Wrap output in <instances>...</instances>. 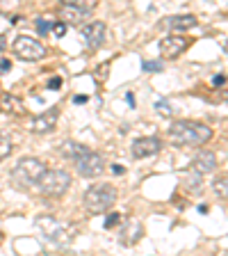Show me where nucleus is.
Instances as JSON below:
<instances>
[{"label":"nucleus","mask_w":228,"mask_h":256,"mask_svg":"<svg viewBox=\"0 0 228 256\" xmlns=\"http://www.w3.org/2000/svg\"><path fill=\"white\" fill-rule=\"evenodd\" d=\"M169 140L176 146H203L212 140V128L201 121H174L169 128Z\"/></svg>","instance_id":"obj_1"},{"label":"nucleus","mask_w":228,"mask_h":256,"mask_svg":"<svg viewBox=\"0 0 228 256\" xmlns=\"http://www.w3.org/2000/svg\"><path fill=\"white\" fill-rule=\"evenodd\" d=\"M116 188L110 185V183H96L91 185L82 197V206L84 211L91 213V215H100V213H107L116 203Z\"/></svg>","instance_id":"obj_2"},{"label":"nucleus","mask_w":228,"mask_h":256,"mask_svg":"<svg viewBox=\"0 0 228 256\" xmlns=\"http://www.w3.org/2000/svg\"><path fill=\"white\" fill-rule=\"evenodd\" d=\"M34 224L39 226V231L48 238L50 242L55 245H68V242L76 238V229L66 222H62V219L53 218V215H39L34 219Z\"/></svg>","instance_id":"obj_3"},{"label":"nucleus","mask_w":228,"mask_h":256,"mask_svg":"<svg viewBox=\"0 0 228 256\" xmlns=\"http://www.w3.org/2000/svg\"><path fill=\"white\" fill-rule=\"evenodd\" d=\"M39 188V192L44 197H50V199H60L68 188H71V176L64 169H48L46 167L44 174L39 176V181L34 183Z\"/></svg>","instance_id":"obj_4"},{"label":"nucleus","mask_w":228,"mask_h":256,"mask_svg":"<svg viewBox=\"0 0 228 256\" xmlns=\"http://www.w3.org/2000/svg\"><path fill=\"white\" fill-rule=\"evenodd\" d=\"M46 163H41L39 158H23L12 167V181L21 188H32L39 181V176L44 174Z\"/></svg>","instance_id":"obj_5"},{"label":"nucleus","mask_w":228,"mask_h":256,"mask_svg":"<svg viewBox=\"0 0 228 256\" xmlns=\"http://www.w3.org/2000/svg\"><path fill=\"white\" fill-rule=\"evenodd\" d=\"M73 165H76V172L80 174V176H84V179H96V176H100V174L105 172V160H103V156L91 149L87 151V153H82V156H78V158L73 160Z\"/></svg>","instance_id":"obj_6"},{"label":"nucleus","mask_w":228,"mask_h":256,"mask_svg":"<svg viewBox=\"0 0 228 256\" xmlns=\"http://www.w3.org/2000/svg\"><path fill=\"white\" fill-rule=\"evenodd\" d=\"M14 53L25 62H37L46 57V46L39 44L37 39H32V37H16Z\"/></svg>","instance_id":"obj_7"},{"label":"nucleus","mask_w":228,"mask_h":256,"mask_svg":"<svg viewBox=\"0 0 228 256\" xmlns=\"http://www.w3.org/2000/svg\"><path fill=\"white\" fill-rule=\"evenodd\" d=\"M82 39L89 48H100L107 39V25L103 21H94L82 28Z\"/></svg>","instance_id":"obj_8"},{"label":"nucleus","mask_w":228,"mask_h":256,"mask_svg":"<svg viewBox=\"0 0 228 256\" xmlns=\"http://www.w3.org/2000/svg\"><path fill=\"white\" fill-rule=\"evenodd\" d=\"M185 48H187V39L178 37V35H169V37H164L160 41V53H162V57H167V60H176Z\"/></svg>","instance_id":"obj_9"},{"label":"nucleus","mask_w":228,"mask_h":256,"mask_svg":"<svg viewBox=\"0 0 228 256\" xmlns=\"http://www.w3.org/2000/svg\"><path fill=\"white\" fill-rule=\"evenodd\" d=\"M57 119H60V108H50L44 114H39V117L32 119L30 130L32 133H50L55 128V124H57Z\"/></svg>","instance_id":"obj_10"},{"label":"nucleus","mask_w":228,"mask_h":256,"mask_svg":"<svg viewBox=\"0 0 228 256\" xmlns=\"http://www.w3.org/2000/svg\"><path fill=\"white\" fill-rule=\"evenodd\" d=\"M162 149V142L158 137H139L132 142V156L135 158H148V156H155Z\"/></svg>","instance_id":"obj_11"},{"label":"nucleus","mask_w":228,"mask_h":256,"mask_svg":"<svg viewBox=\"0 0 228 256\" xmlns=\"http://www.w3.org/2000/svg\"><path fill=\"white\" fill-rule=\"evenodd\" d=\"M198 23V18L194 14H182V16H169L164 21L160 23L162 28H167L171 32H182V30H190Z\"/></svg>","instance_id":"obj_12"},{"label":"nucleus","mask_w":228,"mask_h":256,"mask_svg":"<svg viewBox=\"0 0 228 256\" xmlns=\"http://www.w3.org/2000/svg\"><path fill=\"white\" fill-rule=\"evenodd\" d=\"M190 169H194V172H198V174L214 172V169H217V156H214L212 151H201V153L194 156Z\"/></svg>","instance_id":"obj_13"},{"label":"nucleus","mask_w":228,"mask_h":256,"mask_svg":"<svg viewBox=\"0 0 228 256\" xmlns=\"http://www.w3.org/2000/svg\"><path fill=\"white\" fill-rule=\"evenodd\" d=\"M87 151H89V146H84L80 142H73V140H66V142L62 144V156L68 160H76L78 156H82Z\"/></svg>","instance_id":"obj_14"},{"label":"nucleus","mask_w":228,"mask_h":256,"mask_svg":"<svg viewBox=\"0 0 228 256\" xmlns=\"http://www.w3.org/2000/svg\"><path fill=\"white\" fill-rule=\"evenodd\" d=\"M2 108L7 110V112H12V114H25V106H23V101L21 98H16V96H12V94H2Z\"/></svg>","instance_id":"obj_15"},{"label":"nucleus","mask_w":228,"mask_h":256,"mask_svg":"<svg viewBox=\"0 0 228 256\" xmlns=\"http://www.w3.org/2000/svg\"><path fill=\"white\" fill-rule=\"evenodd\" d=\"M182 185H185V188H190V190H201V188H203V174L190 169V172L182 176Z\"/></svg>","instance_id":"obj_16"},{"label":"nucleus","mask_w":228,"mask_h":256,"mask_svg":"<svg viewBox=\"0 0 228 256\" xmlns=\"http://www.w3.org/2000/svg\"><path fill=\"white\" fill-rule=\"evenodd\" d=\"M62 5H66V7H76V9H80V12H84V14H89V12L96 9L98 0H62Z\"/></svg>","instance_id":"obj_17"},{"label":"nucleus","mask_w":228,"mask_h":256,"mask_svg":"<svg viewBox=\"0 0 228 256\" xmlns=\"http://www.w3.org/2000/svg\"><path fill=\"white\" fill-rule=\"evenodd\" d=\"M82 16H84V12H80V9H76V7H62V18H64V23H80L82 21Z\"/></svg>","instance_id":"obj_18"},{"label":"nucleus","mask_w":228,"mask_h":256,"mask_svg":"<svg viewBox=\"0 0 228 256\" xmlns=\"http://www.w3.org/2000/svg\"><path fill=\"white\" fill-rule=\"evenodd\" d=\"M12 149H14V146H12V142H9V137L5 135V133H0V163L12 156Z\"/></svg>","instance_id":"obj_19"},{"label":"nucleus","mask_w":228,"mask_h":256,"mask_svg":"<svg viewBox=\"0 0 228 256\" xmlns=\"http://www.w3.org/2000/svg\"><path fill=\"white\" fill-rule=\"evenodd\" d=\"M212 188H214V192H217V195H219L221 199H226V197H228V183H226V176L217 179Z\"/></svg>","instance_id":"obj_20"},{"label":"nucleus","mask_w":228,"mask_h":256,"mask_svg":"<svg viewBox=\"0 0 228 256\" xmlns=\"http://www.w3.org/2000/svg\"><path fill=\"white\" fill-rule=\"evenodd\" d=\"M107 73H110V62H103L98 69H96V73H94V78L98 80V83H105Z\"/></svg>","instance_id":"obj_21"},{"label":"nucleus","mask_w":228,"mask_h":256,"mask_svg":"<svg viewBox=\"0 0 228 256\" xmlns=\"http://www.w3.org/2000/svg\"><path fill=\"white\" fill-rule=\"evenodd\" d=\"M50 30L55 32V37H64V35H66V23H64V21L53 23V25H50Z\"/></svg>","instance_id":"obj_22"},{"label":"nucleus","mask_w":228,"mask_h":256,"mask_svg":"<svg viewBox=\"0 0 228 256\" xmlns=\"http://www.w3.org/2000/svg\"><path fill=\"white\" fill-rule=\"evenodd\" d=\"M142 69L148 71V73H158V71H162V62H144Z\"/></svg>","instance_id":"obj_23"},{"label":"nucleus","mask_w":228,"mask_h":256,"mask_svg":"<svg viewBox=\"0 0 228 256\" xmlns=\"http://www.w3.org/2000/svg\"><path fill=\"white\" fill-rule=\"evenodd\" d=\"M119 222H121V215H119V213H110L105 219V229H112V226H116Z\"/></svg>","instance_id":"obj_24"},{"label":"nucleus","mask_w":228,"mask_h":256,"mask_svg":"<svg viewBox=\"0 0 228 256\" xmlns=\"http://www.w3.org/2000/svg\"><path fill=\"white\" fill-rule=\"evenodd\" d=\"M50 25H53V23H48L46 18H37V30H39V35H46V32L50 30Z\"/></svg>","instance_id":"obj_25"},{"label":"nucleus","mask_w":228,"mask_h":256,"mask_svg":"<svg viewBox=\"0 0 228 256\" xmlns=\"http://www.w3.org/2000/svg\"><path fill=\"white\" fill-rule=\"evenodd\" d=\"M155 108H158V112H162V114H171V112H174L167 101H158V103H155Z\"/></svg>","instance_id":"obj_26"},{"label":"nucleus","mask_w":228,"mask_h":256,"mask_svg":"<svg viewBox=\"0 0 228 256\" xmlns=\"http://www.w3.org/2000/svg\"><path fill=\"white\" fill-rule=\"evenodd\" d=\"M60 87H62V78H60V75L50 78V83H48V90H60Z\"/></svg>","instance_id":"obj_27"},{"label":"nucleus","mask_w":228,"mask_h":256,"mask_svg":"<svg viewBox=\"0 0 228 256\" xmlns=\"http://www.w3.org/2000/svg\"><path fill=\"white\" fill-rule=\"evenodd\" d=\"M9 69H12V62H9V60H0V73H7Z\"/></svg>","instance_id":"obj_28"},{"label":"nucleus","mask_w":228,"mask_h":256,"mask_svg":"<svg viewBox=\"0 0 228 256\" xmlns=\"http://www.w3.org/2000/svg\"><path fill=\"white\" fill-rule=\"evenodd\" d=\"M224 83H226V78H224V75H214V78H212L214 87H219V85H224Z\"/></svg>","instance_id":"obj_29"},{"label":"nucleus","mask_w":228,"mask_h":256,"mask_svg":"<svg viewBox=\"0 0 228 256\" xmlns=\"http://www.w3.org/2000/svg\"><path fill=\"white\" fill-rule=\"evenodd\" d=\"M73 101H76L78 106H82V103H87V96H76Z\"/></svg>","instance_id":"obj_30"},{"label":"nucleus","mask_w":228,"mask_h":256,"mask_svg":"<svg viewBox=\"0 0 228 256\" xmlns=\"http://www.w3.org/2000/svg\"><path fill=\"white\" fill-rule=\"evenodd\" d=\"M112 172H114V174H123V167H121V165H114Z\"/></svg>","instance_id":"obj_31"},{"label":"nucleus","mask_w":228,"mask_h":256,"mask_svg":"<svg viewBox=\"0 0 228 256\" xmlns=\"http://www.w3.org/2000/svg\"><path fill=\"white\" fill-rule=\"evenodd\" d=\"M5 51V37H0V53Z\"/></svg>","instance_id":"obj_32"}]
</instances>
